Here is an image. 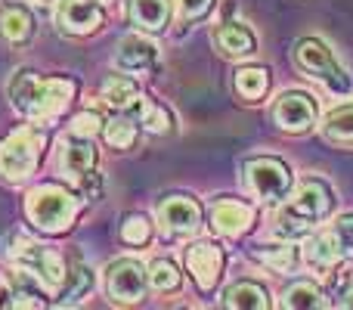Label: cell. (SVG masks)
<instances>
[{"instance_id":"9","label":"cell","mask_w":353,"mask_h":310,"mask_svg":"<svg viewBox=\"0 0 353 310\" xmlns=\"http://www.w3.org/2000/svg\"><path fill=\"white\" fill-rule=\"evenodd\" d=\"M186 264H189V273H192L195 286L201 292H211L217 286L220 273H223V251L214 242H195L186 249Z\"/></svg>"},{"instance_id":"35","label":"cell","mask_w":353,"mask_h":310,"mask_svg":"<svg viewBox=\"0 0 353 310\" xmlns=\"http://www.w3.org/2000/svg\"><path fill=\"white\" fill-rule=\"evenodd\" d=\"M0 298H3V295H0Z\"/></svg>"},{"instance_id":"1","label":"cell","mask_w":353,"mask_h":310,"mask_svg":"<svg viewBox=\"0 0 353 310\" xmlns=\"http://www.w3.org/2000/svg\"><path fill=\"white\" fill-rule=\"evenodd\" d=\"M12 103L34 122L56 118L74 97V81L65 78H37L34 72H19L10 87Z\"/></svg>"},{"instance_id":"20","label":"cell","mask_w":353,"mask_h":310,"mask_svg":"<svg viewBox=\"0 0 353 310\" xmlns=\"http://www.w3.org/2000/svg\"><path fill=\"white\" fill-rule=\"evenodd\" d=\"M282 307H292V310H313V307H329V301H325L323 289L313 286V282L301 280V282H292V286L285 289V298H282Z\"/></svg>"},{"instance_id":"14","label":"cell","mask_w":353,"mask_h":310,"mask_svg":"<svg viewBox=\"0 0 353 310\" xmlns=\"http://www.w3.org/2000/svg\"><path fill=\"white\" fill-rule=\"evenodd\" d=\"M155 59H159V50H155L152 41L140 35H128L121 43H118V68L130 75H146L152 72Z\"/></svg>"},{"instance_id":"31","label":"cell","mask_w":353,"mask_h":310,"mask_svg":"<svg viewBox=\"0 0 353 310\" xmlns=\"http://www.w3.org/2000/svg\"><path fill=\"white\" fill-rule=\"evenodd\" d=\"M261 261H267V264H273V267H279V270H292L294 267V249H276V251H261Z\"/></svg>"},{"instance_id":"6","label":"cell","mask_w":353,"mask_h":310,"mask_svg":"<svg viewBox=\"0 0 353 310\" xmlns=\"http://www.w3.org/2000/svg\"><path fill=\"white\" fill-rule=\"evenodd\" d=\"M245 180H248V186L254 189L263 202H279V199H285L288 189H292V171H288V164L279 162V158L261 155V158H248V162H245Z\"/></svg>"},{"instance_id":"25","label":"cell","mask_w":353,"mask_h":310,"mask_svg":"<svg viewBox=\"0 0 353 310\" xmlns=\"http://www.w3.org/2000/svg\"><path fill=\"white\" fill-rule=\"evenodd\" d=\"M105 140L115 149H130L137 140V118L134 115H115L105 124Z\"/></svg>"},{"instance_id":"21","label":"cell","mask_w":353,"mask_h":310,"mask_svg":"<svg viewBox=\"0 0 353 310\" xmlns=\"http://www.w3.org/2000/svg\"><path fill=\"white\" fill-rule=\"evenodd\" d=\"M128 112H130V115H134L140 124H146L152 134H165V130L171 128V118H168V112L161 109V106H155L152 99H146L143 93L128 106Z\"/></svg>"},{"instance_id":"8","label":"cell","mask_w":353,"mask_h":310,"mask_svg":"<svg viewBox=\"0 0 353 310\" xmlns=\"http://www.w3.org/2000/svg\"><path fill=\"white\" fill-rule=\"evenodd\" d=\"M146 282L149 273L137 258H118L109 270H105V289L115 301H124V304H134L146 295Z\"/></svg>"},{"instance_id":"32","label":"cell","mask_w":353,"mask_h":310,"mask_svg":"<svg viewBox=\"0 0 353 310\" xmlns=\"http://www.w3.org/2000/svg\"><path fill=\"white\" fill-rule=\"evenodd\" d=\"M180 6H183V16L186 19H201L214 6V0H180Z\"/></svg>"},{"instance_id":"11","label":"cell","mask_w":353,"mask_h":310,"mask_svg":"<svg viewBox=\"0 0 353 310\" xmlns=\"http://www.w3.org/2000/svg\"><path fill=\"white\" fill-rule=\"evenodd\" d=\"M59 164L72 180L84 183L87 177L93 174V164H97V146L87 134H74L62 143V155H59Z\"/></svg>"},{"instance_id":"34","label":"cell","mask_w":353,"mask_h":310,"mask_svg":"<svg viewBox=\"0 0 353 310\" xmlns=\"http://www.w3.org/2000/svg\"><path fill=\"white\" fill-rule=\"evenodd\" d=\"M341 304H344V307H353V289H350L347 295H344V301H341Z\"/></svg>"},{"instance_id":"13","label":"cell","mask_w":353,"mask_h":310,"mask_svg":"<svg viewBox=\"0 0 353 310\" xmlns=\"http://www.w3.org/2000/svg\"><path fill=\"white\" fill-rule=\"evenodd\" d=\"M159 220L171 233H192L201 224V208L186 195H171L159 205Z\"/></svg>"},{"instance_id":"16","label":"cell","mask_w":353,"mask_h":310,"mask_svg":"<svg viewBox=\"0 0 353 310\" xmlns=\"http://www.w3.org/2000/svg\"><path fill=\"white\" fill-rule=\"evenodd\" d=\"M130 22L143 31H161L171 22V0H130Z\"/></svg>"},{"instance_id":"10","label":"cell","mask_w":353,"mask_h":310,"mask_svg":"<svg viewBox=\"0 0 353 310\" xmlns=\"http://www.w3.org/2000/svg\"><path fill=\"white\" fill-rule=\"evenodd\" d=\"M273 118L288 134H304L310 124H316V103L307 93H282L273 109Z\"/></svg>"},{"instance_id":"4","label":"cell","mask_w":353,"mask_h":310,"mask_svg":"<svg viewBox=\"0 0 353 310\" xmlns=\"http://www.w3.org/2000/svg\"><path fill=\"white\" fill-rule=\"evenodd\" d=\"M47 137L37 128H19L0 143V174L6 180H25L34 174L37 162H41V149Z\"/></svg>"},{"instance_id":"26","label":"cell","mask_w":353,"mask_h":310,"mask_svg":"<svg viewBox=\"0 0 353 310\" xmlns=\"http://www.w3.org/2000/svg\"><path fill=\"white\" fill-rule=\"evenodd\" d=\"M103 97L109 99L112 106H118V109H128V106L134 103L140 93H137V84L130 78H121V75H115V78H109L103 84Z\"/></svg>"},{"instance_id":"17","label":"cell","mask_w":353,"mask_h":310,"mask_svg":"<svg viewBox=\"0 0 353 310\" xmlns=\"http://www.w3.org/2000/svg\"><path fill=\"white\" fill-rule=\"evenodd\" d=\"M0 35L10 43L31 41V35H34V19H31L28 6H22V3L0 6Z\"/></svg>"},{"instance_id":"18","label":"cell","mask_w":353,"mask_h":310,"mask_svg":"<svg viewBox=\"0 0 353 310\" xmlns=\"http://www.w3.org/2000/svg\"><path fill=\"white\" fill-rule=\"evenodd\" d=\"M217 47L223 50L226 56H251L257 50V41H254V35H251L245 25H239V22H226V25H220L217 28Z\"/></svg>"},{"instance_id":"7","label":"cell","mask_w":353,"mask_h":310,"mask_svg":"<svg viewBox=\"0 0 353 310\" xmlns=\"http://www.w3.org/2000/svg\"><path fill=\"white\" fill-rule=\"evenodd\" d=\"M19 249H12V261L16 267H22L25 273H31L34 280H41L47 289H56L62 280H65V264L56 251L41 249V245L28 242V239H16Z\"/></svg>"},{"instance_id":"27","label":"cell","mask_w":353,"mask_h":310,"mask_svg":"<svg viewBox=\"0 0 353 310\" xmlns=\"http://www.w3.org/2000/svg\"><path fill=\"white\" fill-rule=\"evenodd\" d=\"M149 236H152V226H149V220L143 217V214H128L121 224V239L128 245H146Z\"/></svg>"},{"instance_id":"5","label":"cell","mask_w":353,"mask_h":310,"mask_svg":"<svg viewBox=\"0 0 353 310\" xmlns=\"http://www.w3.org/2000/svg\"><path fill=\"white\" fill-rule=\"evenodd\" d=\"M294 59H298V66L304 68L310 78L323 81L329 90H335V93L350 90L347 72L338 66V59L332 56V50L325 47L323 41H316V37H304V41L298 43V50H294Z\"/></svg>"},{"instance_id":"2","label":"cell","mask_w":353,"mask_h":310,"mask_svg":"<svg viewBox=\"0 0 353 310\" xmlns=\"http://www.w3.org/2000/svg\"><path fill=\"white\" fill-rule=\"evenodd\" d=\"M329 211H332V189L325 186L323 180H307V183H301L292 205L279 211L276 233H279L282 239L307 236V233L313 230V224L323 220Z\"/></svg>"},{"instance_id":"15","label":"cell","mask_w":353,"mask_h":310,"mask_svg":"<svg viewBox=\"0 0 353 310\" xmlns=\"http://www.w3.org/2000/svg\"><path fill=\"white\" fill-rule=\"evenodd\" d=\"M251 220H254V211H251L245 202L223 199V202H217L211 211V226L217 233H223V236H239V233H245L251 226Z\"/></svg>"},{"instance_id":"29","label":"cell","mask_w":353,"mask_h":310,"mask_svg":"<svg viewBox=\"0 0 353 310\" xmlns=\"http://www.w3.org/2000/svg\"><path fill=\"white\" fill-rule=\"evenodd\" d=\"M332 236H335L341 255L344 258H353V214H344V217L335 220V226H332Z\"/></svg>"},{"instance_id":"19","label":"cell","mask_w":353,"mask_h":310,"mask_svg":"<svg viewBox=\"0 0 353 310\" xmlns=\"http://www.w3.org/2000/svg\"><path fill=\"white\" fill-rule=\"evenodd\" d=\"M223 307L230 310H267L270 307V295L263 286L257 282H236V286L226 289L223 295Z\"/></svg>"},{"instance_id":"24","label":"cell","mask_w":353,"mask_h":310,"mask_svg":"<svg viewBox=\"0 0 353 310\" xmlns=\"http://www.w3.org/2000/svg\"><path fill=\"white\" fill-rule=\"evenodd\" d=\"M323 130H325V137H329V140L353 143V103L341 106V109H335V112H329Z\"/></svg>"},{"instance_id":"3","label":"cell","mask_w":353,"mask_h":310,"mask_svg":"<svg viewBox=\"0 0 353 310\" xmlns=\"http://www.w3.org/2000/svg\"><path fill=\"white\" fill-rule=\"evenodd\" d=\"M25 211L28 220L43 233H62L72 226L74 214H78V199L68 189L56 186V183H43V186L31 189L25 199Z\"/></svg>"},{"instance_id":"22","label":"cell","mask_w":353,"mask_h":310,"mask_svg":"<svg viewBox=\"0 0 353 310\" xmlns=\"http://www.w3.org/2000/svg\"><path fill=\"white\" fill-rule=\"evenodd\" d=\"M236 90H239V97H245V99H261L263 93L270 90V72L267 68H261V66H248V68H239L236 72Z\"/></svg>"},{"instance_id":"28","label":"cell","mask_w":353,"mask_h":310,"mask_svg":"<svg viewBox=\"0 0 353 310\" xmlns=\"http://www.w3.org/2000/svg\"><path fill=\"white\" fill-rule=\"evenodd\" d=\"M149 282H152L159 292H174L180 289V273L171 261H155L152 264V273H149Z\"/></svg>"},{"instance_id":"30","label":"cell","mask_w":353,"mask_h":310,"mask_svg":"<svg viewBox=\"0 0 353 310\" xmlns=\"http://www.w3.org/2000/svg\"><path fill=\"white\" fill-rule=\"evenodd\" d=\"M74 286L72 289H68V292L65 295H62V304H72V301H78L81 298V295H84L87 292V289H90L93 286V276L90 273H87V270L84 267H78V270H74Z\"/></svg>"},{"instance_id":"33","label":"cell","mask_w":353,"mask_h":310,"mask_svg":"<svg viewBox=\"0 0 353 310\" xmlns=\"http://www.w3.org/2000/svg\"><path fill=\"white\" fill-rule=\"evenodd\" d=\"M99 124H103V122H99V115H78V118H74V134H87V137H90Z\"/></svg>"},{"instance_id":"23","label":"cell","mask_w":353,"mask_h":310,"mask_svg":"<svg viewBox=\"0 0 353 310\" xmlns=\"http://www.w3.org/2000/svg\"><path fill=\"white\" fill-rule=\"evenodd\" d=\"M307 261L313 264V267H319V270H332L338 261H341V249H338V242H335V236H313L310 242H307Z\"/></svg>"},{"instance_id":"12","label":"cell","mask_w":353,"mask_h":310,"mask_svg":"<svg viewBox=\"0 0 353 310\" xmlns=\"http://www.w3.org/2000/svg\"><path fill=\"white\" fill-rule=\"evenodd\" d=\"M59 25L68 35H90L103 25V6L97 0H62Z\"/></svg>"}]
</instances>
